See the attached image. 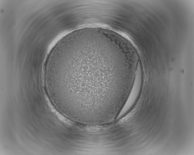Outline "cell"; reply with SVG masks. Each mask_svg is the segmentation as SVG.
Masks as SVG:
<instances>
[{"label":"cell","instance_id":"6da1fadb","mask_svg":"<svg viewBox=\"0 0 194 155\" xmlns=\"http://www.w3.org/2000/svg\"><path fill=\"white\" fill-rule=\"evenodd\" d=\"M120 63L101 48L75 46L49 63L44 80L70 107L96 112L114 104L123 94Z\"/></svg>","mask_w":194,"mask_h":155},{"label":"cell","instance_id":"7a4b0ae2","mask_svg":"<svg viewBox=\"0 0 194 155\" xmlns=\"http://www.w3.org/2000/svg\"><path fill=\"white\" fill-rule=\"evenodd\" d=\"M143 81V74L141 65L139 62L132 89L118 116V118L130 112L137 102L140 97Z\"/></svg>","mask_w":194,"mask_h":155}]
</instances>
